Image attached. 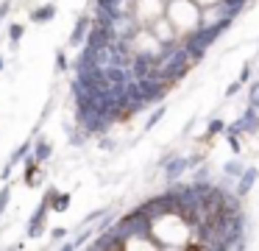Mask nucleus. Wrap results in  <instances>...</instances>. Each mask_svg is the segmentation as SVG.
I'll return each mask as SVG.
<instances>
[{
	"mask_svg": "<svg viewBox=\"0 0 259 251\" xmlns=\"http://www.w3.org/2000/svg\"><path fill=\"white\" fill-rule=\"evenodd\" d=\"M23 33H25V31H23V25H12V42L17 45L20 39H23Z\"/></svg>",
	"mask_w": 259,
	"mask_h": 251,
	"instance_id": "10",
	"label": "nucleus"
},
{
	"mask_svg": "<svg viewBox=\"0 0 259 251\" xmlns=\"http://www.w3.org/2000/svg\"><path fill=\"white\" fill-rule=\"evenodd\" d=\"M90 28H92L90 17H81V20H78V25H75V31H73V37H70V45L84 42V39H87V31H90Z\"/></svg>",
	"mask_w": 259,
	"mask_h": 251,
	"instance_id": "1",
	"label": "nucleus"
},
{
	"mask_svg": "<svg viewBox=\"0 0 259 251\" xmlns=\"http://www.w3.org/2000/svg\"><path fill=\"white\" fill-rule=\"evenodd\" d=\"M56 67H59V70L67 67V56H64V50H59V53H56Z\"/></svg>",
	"mask_w": 259,
	"mask_h": 251,
	"instance_id": "11",
	"label": "nucleus"
},
{
	"mask_svg": "<svg viewBox=\"0 0 259 251\" xmlns=\"http://www.w3.org/2000/svg\"><path fill=\"white\" fill-rule=\"evenodd\" d=\"M9 198H12V190H3V195H0V212H6V206H9Z\"/></svg>",
	"mask_w": 259,
	"mask_h": 251,
	"instance_id": "9",
	"label": "nucleus"
},
{
	"mask_svg": "<svg viewBox=\"0 0 259 251\" xmlns=\"http://www.w3.org/2000/svg\"><path fill=\"white\" fill-rule=\"evenodd\" d=\"M218 131H223V120H212V123H209V134H218Z\"/></svg>",
	"mask_w": 259,
	"mask_h": 251,
	"instance_id": "12",
	"label": "nucleus"
},
{
	"mask_svg": "<svg viewBox=\"0 0 259 251\" xmlns=\"http://www.w3.org/2000/svg\"><path fill=\"white\" fill-rule=\"evenodd\" d=\"M51 142H48V139H39V142H36V154H34V159L36 162H45L48 156H51Z\"/></svg>",
	"mask_w": 259,
	"mask_h": 251,
	"instance_id": "5",
	"label": "nucleus"
},
{
	"mask_svg": "<svg viewBox=\"0 0 259 251\" xmlns=\"http://www.w3.org/2000/svg\"><path fill=\"white\" fill-rule=\"evenodd\" d=\"M67 204H70V195H59V198H56V204H53V212H62Z\"/></svg>",
	"mask_w": 259,
	"mask_h": 251,
	"instance_id": "8",
	"label": "nucleus"
},
{
	"mask_svg": "<svg viewBox=\"0 0 259 251\" xmlns=\"http://www.w3.org/2000/svg\"><path fill=\"white\" fill-rule=\"evenodd\" d=\"M53 17H56V6L48 3V6H42V9H36L34 14H31V20L34 22H48V20H53Z\"/></svg>",
	"mask_w": 259,
	"mask_h": 251,
	"instance_id": "4",
	"label": "nucleus"
},
{
	"mask_svg": "<svg viewBox=\"0 0 259 251\" xmlns=\"http://www.w3.org/2000/svg\"><path fill=\"white\" fill-rule=\"evenodd\" d=\"M162 115H164V106H159V109H156V112H153V115H151V120L145 123V128H153V126H156V123H159V117H162Z\"/></svg>",
	"mask_w": 259,
	"mask_h": 251,
	"instance_id": "7",
	"label": "nucleus"
},
{
	"mask_svg": "<svg viewBox=\"0 0 259 251\" xmlns=\"http://www.w3.org/2000/svg\"><path fill=\"white\" fill-rule=\"evenodd\" d=\"M256 182V170L253 167H248V170H242V176H240V184H237V193L240 195H245L248 193V187Z\"/></svg>",
	"mask_w": 259,
	"mask_h": 251,
	"instance_id": "3",
	"label": "nucleus"
},
{
	"mask_svg": "<svg viewBox=\"0 0 259 251\" xmlns=\"http://www.w3.org/2000/svg\"><path fill=\"white\" fill-rule=\"evenodd\" d=\"M187 167H190V159H170L167 165H164V173H167V178H176V176H181Z\"/></svg>",
	"mask_w": 259,
	"mask_h": 251,
	"instance_id": "2",
	"label": "nucleus"
},
{
	"mask_svg": "<svg viewBox=\"0 0 259 251\" xmlns=\"http://www.w3.org/2000/svg\"><path fill=\"white\" fill-rule=\"evenodd\" d=\"M226 173H229V176H242V165L240 162H229V165H226Z\"/></svg>",
	"mask_w": 259,
	"mask_h": 251,
	"instance_id": "6",
	"label": "nucleus"
},
{
	"mask_svg": "<svg viewBox=\"0 0 259 251\" xmlns=\"http://www.w3.org/2000/svg\"><path fill=\"white\" fill-rule=\"evenodd\" d=\"M64 234H67V232H64V229H53V240H62Z\"/></svg>",
	"mask_w": 259,
	"mask_h": 251,
	"instance_id": "13",
	"label": "nucleus"
},
{
	"mask_svg": "<svg viewBox=\"0 0 259 251\" xmlns=\"http://www.w3.org/2000/svg\"><path fill=\"white\" fill-rule=\"evenodd\" d=\"M0 70H3V59H0Z\"/></svg>",
	"mask_w": 259,
	"mask_h": 251,
	"instance_id": "14",
	"label": "nucleus"
}]
</instances>
